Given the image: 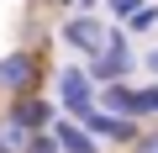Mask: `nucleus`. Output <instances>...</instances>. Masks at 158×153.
<instances>
[{"mask_svg":"<svg viewBox=\"0 0 158 153\" xmlns=\"http://www.w3.org/2000/svg\"><path fill=\"white\" fill-rule=\"evenodd\" d=\"M137 63H142V58H137L127 27H111V32H106V53H100L95 63H85V69H90L95 85H121V79H132V74H137Z\"/></svg>","mask_w":158,"mask_h":153,"instance_id":"obj_3","label":"nucleus"},{"mask_svg":"<svg viewBox=\"0 0 158 153\" xmlns=\"http://www.w3.org/2000/svg\"><path fill=\"white\" fill-rule=\"evenodd\" d=\"M79 127H85L95 142H121V148H132L137 142V132H142V121H132V116H116V111H85L79 116Z\"/></svg>","mask_w":158,"mask_h":153,"instance_id":"obj_5","label":"nucleus"},{"mask_svg":"<svg viewBox=\"0 0 158 153\" xmlns=\"http://www.w3.org/2000/svg\"><path fill=\"white\" fill-rule=\"evenodd\" d=\"M32 137H37V132H27V127L11 121V116H0V148H6V153H27Z\"/></svg>","mask_w":158,"mask_h":153,"instance_id":"obj_9","label":"nucleus"},{"mask_svg":"<svg viewBox=\"0 0 158 153\" xmlns=\"http://www.w3.org/2000/svg\"><path fill=\"white\" fill-rule=\"evenodd\" d=\"M100 6V0H74V11H95Z\"/></svg>","mask_w":158,"mask_h":153,"instance_id":"obj_16","label":"nucleus"},{"mask_svg":"<svg viewBox=\"0 0 158 153\" xmlns=\"http://www.w3.org/2000/svg\"><path fill=\"white\" fill-rule=\"evenodd\" d=\"M6 116H11V121H21L27 132H48V127H53V116H58V100H53V95H42V90H32V95H16V100L6 106Z\"/></svg>","mask_w":158,"mask_h":153,"instance_id":"obj_6","label":"nucleus"},{"mask_svg":"<svg viewBox=\"0 0 158 153\" xmlns=\"http://www.w3.org/2000/svg\"><path fill=\"white\" fill-rule=\"evenodd\" d=\"M158 27V6H148V0H142V6L132 11V21H127V37H148Z\"/></svg>","mask_w":158,"mask_h":153,"instance_id":"obj_10","label":"nucleus"},{"mask_svg":"<svg viewBox=\"0 0 158 153\" xmlns=\"http://www.w3.org/2000/svg\"><path fill=\"white\" fill-rule=\"evenodd\" d=\"M27 153H63V148L53 142V132H37V137L27 142Z\"/></svg>","mask_w":158,"mask_h":153,"instance_id":"obj_13","label":"nucleus"},{"mask_svg":"<svg viewBox=\"0 0 158 153\" xmlns=\"http://www.w3.org/2000/svg\"><path fill=\"white\" fill-rule=\"evenodd\" d=\"M42 48H11V53H0V95L16 100V95H32L42 90Z\"/></svg>","mask_w":158,"mask_h":153,"instance_id":"obj_2","label":"nucleus"},{"mask_svg":"<svg viewBox=\"0 0 158 153\" xmlns=\"http://www.w3.org/2000/svg\"><path fill=\"white\" fill-rule=\"evenodd\" d=\"M42 11H74V0H37Z\"/></svg>","mask_w":158,"mask_h":153,"instance_id":"obj_15","label":"nucleus"},{"mask_svg":"<svg viewBox=\"0 0 158 153\" xmlns=\"http://www.w3.org/2000/svg\"><path fill=\"white\" fill-rule=\"evenodd\" d=\"M48 132H53V142H58L63 153H100V142H95L85 127H79L74 116H63V111L53 116V127H48Z\"/></svg>","mask_w":158,"mask_h":153,"instance_id":"obj_7","label":"nucleus"},{"mask_svg":"<svg viewBox=\"0 0 158 153\" xmlns=\"http://www.w3.org/2000/svg\"><path fill=\"white\" fill-rule=\"evenodd\" d=\"M106 21L95 16V11H69L63 16V27H58V42L69 48V53H79V63H95L100 53H106Z\"/></svg>","mask_w":158,"mask_h":153,"instance_id":"obj_4","label":"nucleus"},{"mask_svg":"<svg viewBox=\"0 0 158 153\" xmlns=\"http://www.w3.org/2000/svg\"><path fill=\"white\" fill-rule=\"evenodd\" d=\"M100 111L132 116V79H121V85H100ZM132 121H137V116H132Z\"/></svg>","mask_w":158,"mask_h":153,"instance_id":"obj_8","label":"nucleus"},{"mask_svg":"<svg viewBox=\"0 0 158 153\" xmlns=\"http://www.w3.org/2000/svg\"><path fill=\"white\" fill-rule=\"evenodd\" d=\"M100 6H106V16H111V27H127V21H132V11L142 6V0H100Z\"/></svg>","mask_w":158,"mask_h":153,"instance_id":"obj_11","label":"nucleus"},{"mask_svg":"<svg viewBox=\"0 0 158 153\" xmlns=\"http://www.w3.org/2000/svg\"><path fill=\"white\" fill-rule=\"evenodd\" d=\"M53 100H58V111L63 116H85V111H95L100 106V85L90 79V69L85 63H63L58 74H53Z\"/></svg>","mask_w":158,"mask_h":153,"instance_id":"obj_1","label":"nucleus"},{"mask_svg":"<svg viewBox=\"0 0 158 153\" xmlns=\"http://www.w3.org/2000/svg\"><path fill=\"white\" fill-rule=\"evenodd\" d=\"M127 153H158V127H142V132H137V142H132Z\"/></svg>","mask_w":158,"mask_h":153,"instance_id":"obj_12","label":"nucleus"},{"mask_svg":"<svg viewBox=\"0 0 158 153\" xmlns=\"http://www.w3.org/2000/svg\"><path fill=\"white\" fill-rule=\"evenodd\" d=\"M0 153H6V148H0Z\"/></svg>","mask_w":158,"mask_h":153,"instance_id":"obj_17","label":"nucleus"},{"mask_svg":"<svg viewBox=\"0 0 158 153\" xmlns=\"http://www.w3.org/2000/svg\"><path fill=\"white\" fill-rule=\"evenodd\" d=\"M142 69H148V74H153V79H158V42H153V48L142 53Z\"/></svg>","mask_w":158,"mask_h":153,"instance_id":"obj_14","label":"nucleus"}]
</instances>
